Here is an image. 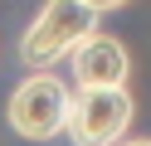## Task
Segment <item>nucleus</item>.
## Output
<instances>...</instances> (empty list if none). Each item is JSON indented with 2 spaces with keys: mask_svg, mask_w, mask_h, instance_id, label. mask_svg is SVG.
I'll use <instances>...</instances> for the list:
<instances>
[{
  "mask_svg": "<svg viewBox=\"0 0 151 146\" xmlns=\"http://www.w3.org/2000/svg\"><path fill=\"white\" fill-rule=\"evenodd\" d=\"M68 83L54 73H29L20 88L10 93V102H5V122H10L15 136H24V141H54V136L63 132V122H68Z\"/></svg>",
  "mask_w": 151,
  "mask_h": 146,
  "instance_id": "f03ea898",
  "label": "nucleus"
},
{
  "mask_svg": "<svg viewBox=\"0 0 151 146\" xmlns=\"http://www.w3.org/2000/svg\"><path fill=\"white\" fill-rule=\"evenodd\" d=\"M132 112L137 102L127 88H78L63 132L73 136V146H117L132 127Z\"/></svg>",
  "mask_w": 151,
  "mask_h": 146,
  "instance_id": "7ed1b4c3",
  "label": "nucleus"
},
{
  "mask_svg": "<svg viewBox=\"0 0 151 146\" xmlns=\"http://www.w3.org/2000/svg\"><path fill=\"white\" fill-rule=\"evenodd\" d=\"M83 5H88L93 15H107V10H122V5H127V0H83Z\"/></svg>",
  "mask_w": 151,
  "mask_h": 146,
  "instance_id": "39448f33",
  "label": "nucleus"
},
{
  "mask_svg": "<svg viewBox=\"0 0 151 146\" xmlns=\"http://www.w3.org/2000/svg\"><path fill=\"white\" fill-rule=\"evenodd\" d=\"M73 63V83L78 88H127V73H132V54L122 39L112 34H88L78 49L68 54Z\"/></svg>",
  "mask_w": 151,
  "mask_h": 146,
  "instance_id": "20e7f679",
  "label": "nucleus"
},
{
  "mask_svg": "<svg viewBox=\"0 0 151 146\" xmlns=\"http://www.w3.org/2000/svg\"><path fill=\"white\" fill-rule=\"evenodd\" d=\"M117 146H151V136H122Z\"/></svg>",
  "mask_w": 151,
  "mask_h": 146,
  "instance_id": "423d86ee",
  "label": "nucleus"
},
{
  "mask_svg": "<svg viewBox=\"0 0 151 146\" xmlns=\"http://www.w3.org/2000/svg\"><path fill=\"white\" fill-rule=\"evenodd\" d=\"M88 34H98V15L83 0H44V10L29 19V29L20 39V63L29 73H49Z\"/></svg>",
  "mask_w": 151,
  "mask_h": 146,
  "instance_id": "f257e3e1",
  "label": "nucleus"
}]
</instances>
